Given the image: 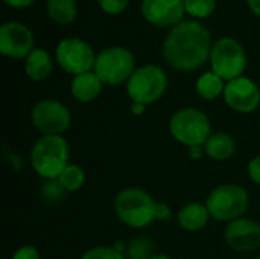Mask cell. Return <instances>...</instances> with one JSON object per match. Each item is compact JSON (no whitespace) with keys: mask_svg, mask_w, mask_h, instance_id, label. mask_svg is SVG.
I'll return each mask as SVG.
<instances>
[{"mask_svg":"<svg viewBox=\"0 0 260 259\" xmlns=\"http://www.w3.org/2000/svg\"><path fill=\"white\" fill-rule=\"evenodd\" d=\"M5 2L12 8H26V6L32 5L35 0H5Z\"/></svg>","mask_w":260,"mask_h":259,"instance_id":"cell-30","label":"cell"},{"mask_svg":"<svg viewBox=\"0 0 260 259\" xmlns=\"http://www.w3.org/2000/svg\"><path fill=\"white\" fill-rule=\"evenodd\" d=\"M30 121L32 125L44 136H61L70 127L72 114L62 102L56 99H43L34 105L30 111Z\"/></svg>","mask_w":260,"mask_h":259,"instance_id":"cell-10","label":"cell"},{"mask_svg":"<svg viewBox=\"0 0 260 259\" xmlns=\"http://www.w3.org/2000/svg\"><path fill=\"white\" fill-rule=\"evenodd\" d=\"M168 89V76L165 70L154 64H146L133 73L126 82V92L133 102L149 105L157 102Z\"/></svg>","mask_w":260,"mask_h":259,"instance_id":"cell-7","label":"cell"},{"mask_svg":"<svg viewBox=\"0 0 260 259\" xmlns=\"http://www.w3.org/2000/svg\"><path fill=\"white\" fill-rule=\"evenodd\" d=\"M225 104L238 113H251L260 105L259 85L247 76H239L225 84Z\"/></svg>","mask_w":260,"mask_h":259,"instance_id":"cell-11","label":"cell"},{"mask_svg":"<svg viewBox=\"0 0 260 259\" xmlns=\"http://www.w3.org/2000/svg\"><path fill=\"white\" fill-rule=\"evenodd\" d=\"M154 256V241L148 237H137L126 246L128 259H151Z\"/></svg>","mask_w":260,"mask_h":259,"instance_id":"cell-22","label":"cell"},{"mask_svg":"<svg viewBox=\"0 0 260 259\" xmlns=\"http://www.w3.org/2000/svg\"><path fill=\"white\" fill-rule=\"evenodd\" d=\"M212 53L209 29L195 20H183L171 29L163 43L166 63L178 72H193L203 67Z\"/></svg>","mask_w":260,"mask_h":259,"instance_id":"cell-1","label":"cell"},{"mask_svg":"<svg viewBox=\"0 0 260 259\" xmlns=\"http://www.w3.org/2000/svg\"><path fill=\"white\" fill-rule=\"evenodd\" d=\"M224 89H225L224 79L213 72H207L201 75L197 81V93L207 101H213L219 95H224Z\"/></svg>","mask_w":260,"mask_h":259,"instance_id":"cell-20","label":"cell"},{"mask_svg":"<svg viewBox=\"0 0 260 259\" xmlns=\"http://www.w3.org/2000/svg\"><path fill=\"white\" fill-rule=\"evenodd\" d=\"M151 259H171L168 255H161V253H158V255H154Z\"/></svg>","mask_w":260,"mask_h":259,"instance_id":"cell-34","label":"cell"},{"mask_svg":"<svg viewBox=\"0 0 260 259\" xmlns=\"http://www.w3.org/2000/svg\"><path fill=\"white\" fill-rule=\"evenodd\" d=\"M56 180L59 182V185L66 192H75L82 188L85 182V172L81 166L69 163Z\"/></svg>","mask_w":260,"mask_h":259,"instance_id":"cell-21","label":"cell"},{"mask_svg":"<svg viewBox=\"0 0 260 259\" xmlns=\"http://www.w3.org/2000/svg\"><path fill=\"white\" fill-rule=\"evenodd\" d=\"M203 148H204V154H207V157H210L213 160L224 162L235 154L236 142L230 134L219 131V133H213L207 139V142L204 143Z\"/></svg>","mask_w":260,"mask_h":259,"instance_id":"cell-17","label":"cell"},{"mask_svg":"<svg viewBox=\"0 0 260 259\" xmlns=\"http://www.w3.org/2000/svg\"><path fill=\"white\" fill-rule=\"evenodd\" d=\"M247 2H248V6L251 8V11L260 17V0H247Z\"/></svg>","mask_w":260,"mask_h":259,"instance_id":"cell-32","label":"cell"},{"mask_svg":"<svg viewBox=\"0 0 260 259\" xmlns=\"http://www.w3.org/2000/svg\"><path fill=\"white\" fill-rule=\"evenodd\" d=\"M93 72L99 76L102 84L119 85L128 82L136 72V58L133 52L125 47H108L96 56Z\"/></svg>","mask_w":260,"mask_h":259,"instance_id":"cell-6","label":"cell"},{"mask_svg":"<svg viewBox=\"0 0 260 259\" xmlns=\"http://www.w3.org/2000/svg\"><path fill=\"white\" fill-rule=\"evenodd\" d=\"M41 192H43V197L49 202H59L66 194V191L62 189L58 180H47L43 185Z\"/></svg>","mask_w":260,"mask_h":259,"instance_id":"cell-25","label":"cell"},{"mask_svg":"<svg viewBox=\"0 0 260 259\" xmlns=\"http://www.w3.org/2000/svg\"><path fill=\"white\" fill-rule=\"evenodd\" d=\"M184 6L186 12L190 14L192 17L204 18L215 11L216 0H184Z\"/></svg>","mask_w":260,"mask_h":259,"instance_id":"cell-23","label":"cell"},{"mask_svg":"<svg viewBox=\"0 0 260 259\" xmlns=\"http://www.w3.org/2000/svg\"><path fill=\"white\" fill-rule=\"evenodd\" d=\"M56 61L62 70L78 76L94 69L96 55L87 41L81 38H66L56 46Z\"/></svg>","mask_w":260,"mask_h":259,"instance_id":"cell-9","label":"cell"},{"mask_svg":"<svg viewBox=\"0 0 260 259\" xmlns=\"http://www.w3.org/2000/svg\"><path fill=\"white\" fill-rule=\"evenodd\" d=\"M34 50V35L27 26L8 21L0 26V52L5 56L21 60Z\"/></svg>","mask_w":260,"mask_h":259,"instance_id":"cell-12","label":"cell"},{"mask_svg":"<svg viewBox=\"0 0 260 259\" xmlns=\"http://www.w3.org/2000/svg\"><path fill=\"white\" fill-rule=\"evenodd\" d=\"M186 12L184 0H143L142 14L154 26L168 27L183 21Z\"/></svg>","mask_w":260,"mask_h":259,"instance_id":"cell-14","label":"cell"},{"mask_svg":"<svg viewBox=\"0 0 260 259\" xmlns=\"http://www.w3.org/2000/svg\"><path fill=\"white\" fill-rule=\"evenodd\" d=\"M172 217V211L166 203H157V220L158 221H169Z\"/></svg>","mask_w":260,"mask_h":259,"instance_id":"cell-29","label":"cell"},{"mask_svg":"<svg viewBox=\"0 0 260 259\" xmlns=\"http://www.w3.org/2000/svg\"><path fill=\"white\" fill-rule=\"evenodd\" d=\"M114 212L125 226L143 229L157 220V202L143 189L126 188L116 195Z\"/></svg>","mask_w":260,"mask_h":259,"instance_id":"cell-2","label":"cell"},{"mask_svg":"<svg viewBox=\"0 0 260 259\" xmlns=\"http://www.w3.org/2000/svg\"><path fill=\"white\" fill-rule=\"evenodd\" d=\"M210 66L212 72L227 82L242 76L247 67V53L244 46L232 37L218 40L212 47Z\"/></svg>","mask_w":260,"mask_h":259,"instance_id":"cell-8","label":"cell"},{"mask_svg":"<svg viewBox=\"0 0 260 259\" xmlns=\"http://www.w3.org/2000/svg\"><path fill=\"white\" fill-rule=\"evenodd\" d=\"M26 73L34 81H43L49 78L53 69L52 58L44 49H34L26 58Z\"/></svg>","mask_w":260,"mask_h":259,"instance_id":"cell-18","label":"cell"},{"mask_svg":"<svg viewBox=\"0 0 260 259\" xmlns=\"http://www.w3.org/2000/svg\"><path fill=\"white\" fill-rule=\"evenodd\" d=\"M169 130L174 139L187 148L204 147L212 136L209 116L195 107H186L174 113L169 122Z\"/></svg>","mask_w":260,"mask_h":259,"instance_id":"cell-4","label":"cell"},{"mask_svg":"<svg viewBox=\"0 0 260 259\" xmlns=\"http://www.w3.org/2000/svg\"><path fill=\"white\" fill-rule=\"evenodd\" d=\"M248 192L241 185L225 183L209 194L206 206L213 220L229 224L244 217L248 209Z\"/></svg>","mask_w":260,"mask_h":259,"instance_id":"cell-5","label":"cell"},{"mask_svg":"<svg viewBox=\"0 0 260 259\" xmlns=\"http://www.w3.org/2000/svg\"><path fill=\"white\" fill-rule=\"evenodd\" d=\"M69 165V145L62 136H41L30 150L32 169L46 180H56Z\"/></svg>","mask_w":260,"mask_h":259,"instance_id":"cell-3","label":"cell"},{"mask_svg":"<svg viewBox=\"0 0 260 259\" xmlns=\"http://www.w3.org/2000/svg\"><path fill=\"white\" fill-rule=\"evenodd\" d=\"M203 153H204L203 147H192V148H189V156L192 159H200L203 156Z\"/></svg>","mask_w":260,"mask_h":259,"instance_id":"cell-31","label":"cell"},{"mask_svg":"<svg viewBox=\"0 0 260 259\" xmlns=\"http://www.w3.org/2000/svg\"><path fill=\"white\" fill-rule=\"evenodd\" d=\"M210 220V214L206 205L203 203H189L178 211L177 221L181 229L187 232L203 231Z\"/></svg>","mask_w":260,"mask_h":259,"instance_id":"cell-15","label":"cell"},{"mask_svg":"<svg viewBox=\"0 0 260 259\" xmlns=\"http://www.w3.org/2000/svg\"><path fill=\"white\" fill-rule=\"evenodd\" d=\"M247 169H248V176H250L251 182L260 186V156H256L250 160Z\"/></svg>","mask_w":260,"mask_h":259,"instance_id":"cell-28","label":"cell"},{"mask_svg":"<svg viewBox=\"0 0 260 259\" xmlns=\"http://www.w3.org/2000/svg\"><path fill=\"white\" fill-rule=\"evenodd\" d=\"M81 259H126L122 252L113 247H93L87 250Z\"/></svg>","mask_w":260,"mask_h":259,"instance_id":"cell-24","label":"cell"},{"mask_svg":"<svg viewBox=\"0 0 260 259\" xmlns=\"http://www.w3.org/2000/svg\"><path fill=\"white\" fill-rule=\"evenodd\" d=\"M145 107H146V105H143V104L133 102L131 110H133V113H134V114H142V113H143V110H145Z\"/></svg>","mask_w":260,"mask_h":259,"instance_id":"cell-33","label":"cell"},{"mask_svg":"<svg viewBox=\"0 0 260 259\" xmlns=\"http://www.w3.org/2000/svg\"><path fill=\"white\" fill-rule=\"evenodd\" d=\"M12 259H40V253L32 246H21L15 250Z\"/></svg>","mask_w":260,"mask_h":259,"instance_id":"cell-27","label":"cell"},{"mask_svg":"<svg viewBox=\"0 0 260 259\" xmlns=\"http://www.w3.org/2000/svg\"><path fill=\"white\" fill-rule=\"evenodd\" d=\"M49 17L59 24H70L75 21L78 8L75 0H47Z\"/></svg>","mask_w":260,"mask_h":259,"instance_id":"cell-19","label":"cell"},{"mask_svg":"<svg viewBox=\"0 0 260 259\" xmlns=\"http://www.w3.org/2000/svg\"><path fill=\"white\" fill-rule=\"evenodd\" d=\"M225 243L238 252H253L260 247V224L251 218H238L224 231Z\"/></svg>","mask_w":260,"mask_h":259,"instance_id":"cell-13","label":"cell"},{"mask_svg":"<svg viewBox=\"0 0 260 259\" xmlns=\"http://www.w3.org/2000/svg\"><path fill=\"white\" fill-rule=\"evenodd\" d=\"M128 2L129 0H98L102 11L107 14H111V15L123 12L128 6Z\"/></svg>","mask_w":260,"mask_h":259,"instance_id":"cell-26","label":"cell"},{"mask_svg":"<svg viewBox=\"0 0 260 259\" xmlns=\"http://www.w3.org/2000/svg\"><path fill=\"white\" fill-rule=\"evenodd\" d=\"M70 90L75 99L81 102H91L101 95L102 81L94 72H87L73 78Z\"/></svg>","mask_w":260,"mask_h":259,"instance_id":"cell-16","label":"cell"},{"mask_svg":"<svg viewBox=\"0 0 260 259\" xmlns=\"http://www.w3.org/2000/svg\"><path fill=\"white\" fill-rule=\"evenodd\" d=\"M256 259H260V256H259V258H256Z\"/></svg>","mask_w":260,"mask_h":259,"instance_id":"cell-35","label":"cell"}]
</instances>
